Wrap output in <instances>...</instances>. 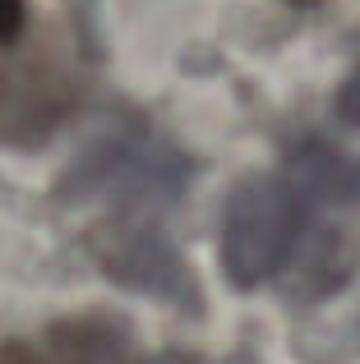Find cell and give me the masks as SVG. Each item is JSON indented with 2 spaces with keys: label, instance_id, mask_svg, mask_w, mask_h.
<instances>
[{
  "label": "cell",
  "instance_id": "6da1fadb",
  "mask_svg": "<svg viewBox=\"0 0 360 364\" xmlns=\"http://www.w3.org/2000/svg\"><path fill=\"white\" fill-rule=\"evenodd\" d=\"M360 157L300 139L277 166L245 180L222 213V267L240 291L328 295L356 267Z\"/></svg>",
  "mask_w": 360,
  "mask_h": 364
},
{
  "label": "cell",
  "instance_id": "7a4b0ae2",
  "mask_svg": "<svg viewBox=\"0 0 360 364\" xmlns=\"http://www.w3.org/2000/svg\"><path fill=\"white\" fill-rule=\"evenodd\" d=\"M74 194L83 203L92 254L107 272L134 291H185V272L166 235V217L180 194V161L162 139L144 129L102 139L83 161Z\"/></svg>",
  "mask_w": 360,
  "mask_h": 364
},
{
  "label": "cell",
  "instance_id": "3957f363",
  "mask_svg": "<svg viewBox=\"0 0 360 364\" xmlns=\"http://www.w3.org/2000/svg\"><path fill=\"white\" fill-rule=\"evenodd\" d=\"M46 346L60 355V364H185L176 355L144 350L116 318H74L55 323L46 332Z\"/></svg>",
  "mask_w": 360,
  "mask_h": 364
},
{
  "label": "cell",
  "instance_id": "277c9868",
  "mask_svg": "<svg viewBox=\"0 0 360 364\" xmlns=\"http://www.w3.org/2000/svg\"><path fill=\"white\" fill-rule=\"evenodd\" d=\"M0 364H60L46 341H5L0 346Z\"/></svg>",
  "mask_w": 360,
  "mask_h": 364
},
{
  "label": "cell",
  "instance_id": "5b68a950",
  "mask_svg": "<svg viewBox=\"0 0 360 364\" xmlns=\"http://www.w3.org/2000/svg\"><path fill=\"white\" fill-rule=\"evenodd\" d=\"M23 23H28V9H23V0H0V46L18 42Z\"/></svg>",
  "mask_w": 360,
  "mask_h": 364
}]
</instances>
